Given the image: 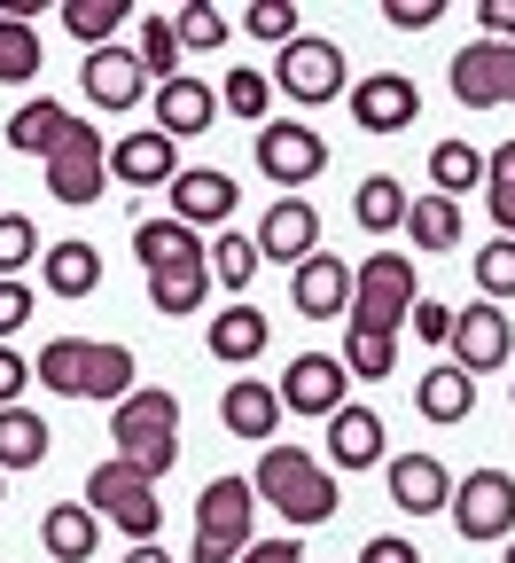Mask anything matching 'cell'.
<instances>
[{"mask_svg": "<svg viewBox=\"0 0 515 563\" xmlns=\"http://www.w3.org/2000/svg\"><path fill=\"white\" fill-rule=\"evenodd\" d=\"M117 563H172V548H165V540H133Z\"/></svg>", "mask_w": 515, "mask_h": 563, "instance_id": "11a10c76", "label": "cell"}, {"mask_svg": "<svg viewBox=\"0 0 515 563\" xmlns=\"http://www.w3.org/2000/svg\"><path fill=\"white\" fill-rule=\"evenodd\" d=\"M219 422H227L235 439L266 446V439L281 431V399H273V384H266V376H243V384H227V391H219Z\"/></svg>", "mask_w": 515, "mask_h": 563, "instance_id": "7402d4cb", "label": "cell"}, {"mask_svg": "<svg viewBox=\"0 0 515 563\" xmlns=\"http://www.w3.org/2000/svg\"><path fill=\"white\" fill-rule=\"evenodd\" d=\"M40 70H47L40 24H24V16H0V87H32Z\"/></svg>", "mask_w": 515, "mask_h": 563, "instance_id": "4dcf8cb0", "label": "cell"}, {"mask_svg": "<svg viewBox=\"0 0 515 563\" xmlns=\"http://www.w3.org/2000/svg\"><path fill=\"white\" fill-rule=\"evenodd\" d=\"M437 16H446V0H383V24L391 32H429Z\"/></svg>", "mask_w": 515, "mask_h": 563, "instance_id": "7dc6e473", "label": "cell"}, {"mask_svg": "<svg viewBox=\"0 0 515 563\" xmlns=\"http://www.w3.org/2000/svg\"><path fill=\"white\" fill-rule=\"evenodd\" d=\"M219 110H227V118H243V125H266V110H273V87H266V70H235V63H227V87H219Z\"/></svg>", "mask_w": 515, "mask_h": 563, "instance_id": "b9f144b4", "label": "cell"}, {"mask_svg": "<svg viewBox=\"0 0 515 563\" xmlns=\"http://www.w3.org/2000/svg\"><path fill=\"white\" fill-rule=\"evenodd\" d=\"M172 40H180V55L227 47V9H219V0H188V9H172Z\"/></svg>", "mask_w": 515, "mask_h": 563, "instance_id": "f35d334b", "label": "cell"}, {"mask_svg": "<svg viewBox=\"0 0 515 563\" xmlns=\"http://www.w3.org/2000/svg\"><path fill=\"white\" fill-rule=\"evenodd\" d=\"M359 563H422V548H414V540H399V532H376V540L359 548Z\"/></svg>", "mask_w": 515, "mask_h": 563, "instance_id": "db71d44e", "label": "cell"}, {"mask_svg": "<svg viewBox=\"0 0 515 563\" xmlns=\"http://www.w3.org/2000/svg\"><path fill=\"white\" fill-rule=\"evenodd\" d=\"M24 384H32V361L16 344H0V407H24Z\"/></svg>", "mask_w": 515, "mask_h": 563, "instance_id": "f907efd6", "label": "cell"}, {"mask_svg": "<svg viewBox=\"0 0 515 563\" xmlns=\"http://www.w3.org/2000/svg\"><path fill=\"white\" fill-rule=\"evenodd\" d=\"M133 376H141V368H133L125 344H94V352H87V391H79V399H110V407H117V399L133 391Z\"/></svg>", "mask_w": 515, "mask_h": 563, "instance_id": "60d3db41", "label": "cell"}, {"mask_svg": "<svg viewBox=\"0 0 515 563\" xmlns=\"http://www.w3.org/2000/svg\"><path fill=\"white\" fill-rule=\"evenodd\" d=\"M87 352H94V336H47L40 361H32V384H47V391H63V399H79V391H87Z\"/></svg>", "mask_w": 515, "mask_h": 563, "instance_id": "83f0119b", "label": "cell"}, {"mask_svg": "<svg viewBox=\"0 0 515 563\" xmlns=\"http://www.w3.org/2000/svg\"><path fill=\"white\" fill-rule=\"evenodd\" d=\"M172 173H180V141H165L157 125L110 141V180H125V188H172Z\"/></svg>", "mask_w": 515, "mask_h": 563, "instance_id": "ac0fdd59", "label": "cell"}, {"mask_svg": "<svg viewBox=\"0 0 515 563\" xmlns=\"http://www.w3.org/2000/svg\"><path fill=\"white\" fill-rule=\"evenodd\" d=\"M32 258H40V228L24 211H0V282H16Z\"/></svg>", "mask_w": 515, "mask_h": 563, "instance_id": "ee69618b", "label": "cell"}, {"mask_svg": "<svg viewBox=\"0 0 515 563\" xmlns=\"http://www.w3.org/2000/svg\"><path fill=\"white\" fill-rule=\"evenodd\" d=\"M203 298H211V274H203V258H195V266H157V274H149V306H157L165 321L195 313Z\"/></svg>", "mask_w": 515, "mask_h": 563, "instance_id": "836d02e7", "label": "cell"}, {"mask_svg": "<svg viewBox=\"0 0 515 563\" xmlns=\"http://www.w3.org/2000/svg\"><path fill=\"white\" fill-rule=\"evenodd\" d=\"M40 282H47V298H70V306H79V298L102 290V251L79 243V235H70V243H47V251H40Z\"/></svg>", "mask_w": 515, "mask_h": 563, "instance_id": "603a6c76", "label": "cell"}, {"mask_svg": "<svg viewBox=\"0 0 515 563\" xmlns=\"http://www.w3.org/2000/svg\"><path fill=\"white\" fill-rule=\"evenodd\" d=\"M133 63H141V70H149V79H157V87H165V79H180V63H188V55H180V40H172V16H165V9H149V16H141V40H133Z\"/></svg>", "mask_w": 515, "mask_h": 563, "instance_id": "74e56055", "label": "cell"}, {"mask_svg": "<svg viewBox=\"0 0 515 563\" xmlns=\"http://www.w3.org/2000/svg\"><path fill=\"white\" fill-rule=\"evenodd\" d=\"M454 532L469 540V548H484V540H515V477L507 470H469L461 485H454Z\"/></svg>", "mask_w": 515, "mask_h": 563, "instance_id": "9c48e42d", "label": "cell"}, {"mask_svg": "<svg viewBox=\"0 0 515 563\" xmlns=\"http://www.w3.org/2000/svg\"><path fill=\"white\" fill-rule=\"evenodd\" d=\"M266 87H281L289 102H336L344 95V47L321 40V32H298L289 47H273Z\"/></svg>", "mask_w": 515, "mask_h": 563, "instance_id": "52a82bcc", "label": "cell"}, {"mask_svg": "<svg viewBox=\"0 0 515 563\" xmlns=\"http://www.w3.org/2000/svg\"><path fill=\"white\" fill-rule=\"evenodd\" d=\"M235 563H305V540H298V532H281V540H250Z\"/></svg>", "mask_w": 515, "mask_h": 563, "instance_id": "816d5d0a", "label": "cell"}, {"mask_svg": "<svg viewBox=\"0 0 515 563\" xmlns=\"http://www.w3.org/2000/svg\"><path fill=\"white\" fill-rule=\"evenodd\" d=\"M47 422L32 407H0V477H16V470H40L47 462Z\"/></svg>", "mask_w": 515, "mask_h": 563, "instance_id": "4316f807", "label": "cell"}, {"mask_svg": "<svg viewBox=\"0 0 515 563\" xmlns=\"http://www.w3.org/2000/svg\"><path fill=\"white\" fill-rule=\"evenodd\" d=\"M250 525H258L250 477H211L195 493V548H188V563H235L250 548Z\"/></svg>", "mask_w": 515, "mask_h": 563, "instance_id": "5b68a950", "label": "cell"}, {"mask_svg": "<svg viewBox=\"0 0 515 563\" xmlns=\"http://www.w3.org/2000/svg\"><path fill=\"white\" fill-rule=\"evenodd\" d=\"M446 344H454V368L477 384V376H492V368L515 361V321H507L492 298H477V306L454 313V336H446Z\"/></svg>", "mask_w": 515, "mask_h": 563, "instance_id": "30bf717a", "label": "cell"}, {"mask_svg": "<svg viewBox=\"0 0 515 563\" xmlns=\"http://www.w3.org/2000/svg\"><path fill=\"white\" fill-rule=\"evenodd\" d=\"M507 399H515V384H507Z\"/></svg>", "mask_w": 515, "mask_h": 563, "instance_id": "680465c9", "label": "cell"}, {"mask_svg": "<svg viewBox=\"0 0 515 563\" xmlns=\"http://www.w3.org/2000/svg\"><path fill=\"white\" fill-rule=\"evenodd\" d=\"M203 344H211V361H227V368H250L258 352L273 344V321L258 313V306H227L211 329H203Z\"/></svg>", "mask_w": 515, "mask_h": 563, "instance_id": "cb8c5ba5", "label": "cell"}, {"mask_svg": "<svg viewBox=\"0 0 515 563\" xmlns=\"http://www.w3.org/2000/svg\"><path fill=\"white\" fill-rule=\"evenodd\" d=\"M79 79H87V95H94L110 118H125V110H141V102H149V70L133 63V47H94Z\"/></svg>", "mask_w": 515, "mask_h": 563, "instance_id": "d6986e66", "label": "cell"}, {"mask_svg": "<svg viewBox=\"0 0 515 563\" xmlns=\"http://www.w3.org/2000/svg\"><path fill=\"white\" fill-rule=\"evenodd\" d=\"M484 203H492L500 235L515 243V141H500V150L484 157Z\"/></svg>", "mask_w": 515, "mask_h": 563, "instance_id": "7bdbcfd3", "label": "cell"}, {"mask_svg": "<svg viewBox=\"0 0 515 563\" xmlns=\"http://www.w3.org/2000/svg\"><path fill=\"white\" fill-rule=\"evenodd\" d=\"M87 509H94V525H117L125 540H157V532H165L157 485L141 477L133 462H117V454H102V462L87 470Z\"/></svg>", "mask_w": 515, "mask_h": 563, "instance_id": "277c9868", "label": "cell"}, {"mask_svg": "<svg viewBox=\"0 0 515 563\" xmlns=\"http://www.w3.org/2000/svg\"><path fill=\"white\" fill-rule=\"evenodd\" d=\"M383 477H391V509H406V517H437L454 501V477H446V462L437 454H383Z\"/></svg>", "mask_w": 515, "mask_h": 563, "instance_id": "9a60e30c", "label": "cell"}, {"mask_svg": "<svg viewBox=\"0 0 515 563\" xmlns=\"http://www.w3.org/2000/svg\"><path fill=\"white\" fill-rule=\"evenodd\" d=\"M258 258H281V266H305L313 251H321V211L305 203V196H273V211L258 220Z\"/></svg>", "mask_w": 515, "mask_h": 563, "instance_id": "5bb4252c", "label": "cell"}, {"mask_svg": "<svg viewBox=\"0 0 515 563\" xmlns=\"http://www.w3.org/2000/svg\"><path fill=\"white\" fill-rule=\"evenodd\" d=\"M63 133H70V110L40 95V102H24V110L9 118V150H16V157H40V165H47V150H55Z\"/></svg>", "mask_w": 515, "mask_h": 563, "instance_id": "f546056e", "label": "cell"}, {"mask_svg": "<svg viewBox=\"0 0 515 563\" xmlns=\"http://www.w3.org/2000/svg\"><path fill=\"white\" fill-rule=\"evenodd\" d=\"M477 40H515V0H477Z\"/></svg>", "mask_w": 515, "mask_h": 563, "instance_id": "f5cc1de1", "label": "cell"}, {"mask_svg": "<svg viewBox=\"0 0 515 563\" xmlns=\"http://www.w3.org/2000/svg\"><path fill=\"white\" fill-rule=\"evenodd\" d=\"M235 203H243L235 173H219V165H180V173H172V211H165V220H180L188 235H195V228H235Z\"/></svg>", "mask_w": 515, "mask_h": 563, "instance_id": "4fadbf2b", "label": "cell"}, {"mask_svg": "<svg viewBox=\"0 0 515 563\" xmlns=\"http://www.w3.org/2000/svg\"><path fill=\"white\" fill-rule=\"evenodd\" d=\"M289 306H298L305 321H336V313L351 306V258L313 251L305 266H289Z\"/></svg>", "mask_w": 515, "mask_h": 563, "instance_id": "e0dca14e", "label": "cell"}, {"mask_svg": "<svg viewBox=\"0 0 515 563\" xmlns=\"http://www.w3.org/2000/svg\"><path fill=\"white\" fill-rule=\"evenodd\" d=\"M321 446H328V470H351V477L376 470V462H383V415L344 399V407L328 415V439H321Z\"/></svg>", "mask_w": 515, "mask_h": 563, "instance_id": "ffe728a7", "label": "cell"}, {"mask_svg": "<svg viewBox=\"0 0 515 563\" xmlns=\"http://www.w3.org/2000/svg\"><path fill=\"white\" fill-rule=\"evenodd\" d=\"M500 563H515V540H507V555H500Z\"/></svg>", "mask_w": 515, "mask_h": 563, "instance_id": "9f6ffc18", "label": "cell"}, {"mask_svg": "<svg viewBox=\"0 0 515 563\" xmlns=\"http://www.w3.org/2000/svg\"><path fill=\"white\" fill-rule=\"evenodd\" d=\"M32 313H40V298L24 290V282H0V344H9V336H16Z\"/></svg>", "mask_w": 515, "mask_h": 563, "instance_id": "c3c4849f", "label": "cell"}, {"mask_svg": "<svg viewBox=\"0 0 515 563\" xmlns=\"http://www.w3.org/2000/svg\"><path fill=\"white\" fill-rule=\"evenodd\" d=\"M258 173H266L281 196H298V188H313V180L328 173V141H321L313 125H298V118H266V125H258Z\"/></svg>", "mask_w": 515, "mask_h": 563, "instance_id": "ba28073f", "label": "cell"}, {"mask_svg": "<svg viewBox=\"0 0 515 563\" xmlns=\"http://www.w3.org/2000/svg\"><path fill=\"white\" fill-rule=\"evenodd\" d=\"M250 493H258V509H281L289 532H313L336 517V470L313 462L305 446H266L258 470H250Z\"/></svg>", "mask_w": 515, "mask_h": 563, "instance_id": "6da1fadb", "label": "cell"}, {"mask_svg": "<svg viewBox=\"0 0 515 563\" xmlns=\"http://www.w3.org/2000/svg\"><path fill=\"white\" fill-rule=\"evenodd\" d=\"M102 188H110V141H102V125L70 118V133L47 150V196L79 211V203H102Z\"/></svg>", "mask_w": 515, "mask_h": 563, "instance_id": "8992f818", "label": "cell"}, {"mask_svg": "<svg viewBox=\"0 0 515 563\" xmlns=\"http://www.w3.org/2000/svg\"><path fill=\"white\" fill-rule=\"evenodd\" d=\"M258 266H266V258H258V243H250V235H235V228H219V235L203 243V274H211V282H227V290H250Z\"/></svg>", "mask_w": 515, "mask_h": 563, "instance_id": "1f68e13d", "label": "cell"}, {"mask_svg": "<svg viewBox=\"0 0 515 563\" xmlns=\"http://www.w3.org/2000/svg\"><path fill=\"white\" fill-rule=\"evenodd\" d=\"M351 118H359L367 133H406V125L422 118V95H414L406 70H367V79L351 87Z\"/></svg>", "mask_w": 515, "mask_h": 563, "instance_id": "2e32d148", "label": "cell"}, {"mask_svg": "<svg viewBox=\"0 0 515 563\" xmlns=\"http://www.w3.org/2000/svg\"><path fill=\"white\" fill-rule=\"evenodd\" d=\"M243 32L266 40V47H289L305 24H298V9H289V0H250V9H243Z\"/></svg>", "mask_w": 515, "mask_h": 563, "instance_id": "bcb514c9", "label": "cell"}, {"mask_svg": "<svg viewBox=\"0 0 515 563\" xmlns=\"http://www.w3.org/2000/svg\"><path fill=\"white\" fill-rule=\"evenodd\" d=\"M344 391H351V376H344V361L336 352H298L281 376H273V399H281V415H336L344 407Z\"/></svg>", "mask_w": 515, "mask_h": 563, "instance_id": "7c38bea8", "label": "cell"}, {"mask_svg": "<svg viewBox=\"0 0 515 563\" xmlns=\"http://www.w3.org/2000/svg\"><path fill=\"white\" fill-rule=\"evenodd\" d=\"M414 258L406 251H367L359 266H351V329H383V336H399L406 329V313H414Z\"/></svg>", "mask_w": 515, "mask_h": 563, "instance_id": "3957f363", "label": "cell"}, {"mask_svg": "<svg viewBox=\"0 0 515 563\" xmlns=\"http://www.w3.org/2000/svg\"><path fill=\"white\" fill-rule=\"evenodd\" d=\"M336 361H344V376H367V384H376V376L399 368V336H383V329H344V352H336Z\"/></svg>", "mask_w": 515, "mask_h": 563, "instance_id": "ab89813d", "label": "cell"}, {"mask_svg": "<svg viewBox=\"0 0 515 563\" xmlns=\"http://www.w3.org/2000/svg\"><path fill=\"white\" fill-rule=\"evenodd\" d=\"M477 290H484L492 306L515 298V243H507V235H492V243L477 251Z\"/></svg>", "mask_w": 515, "mask_h": 563, "instance_id": "f6af8a7d", "label": "cell"}, {"mask_svg": "<svg viewBox=\"0 0 515 563\" xmlns=\"http://www.w3.org/2000/svg\"><path fill=\"white\" fill-rule=\"evenodd\" d=\"M406 321H414V336H422V344H446V336H454V306H437V298H414V313H406Z\"/></svg>", "mask_w": 515, "mask_h": 563, "instance_id": "681fc988", "label": "cell"}, {"mask_svg": "<svg viewBox=\"0 0 515 563\" xmlns=\"http://www.w3.org/2000/svg\"><path fill=\"white\" fill-rule=\"evenodd\" d=\"M454 102H469V110L515 102V40H469L454 55Z\"/></svg>", "mask_w": 515, "mask_h": 563, "instance_id": "8fae6325", "label": "cell"}, {"mask_svg": "<svg viewBox=\"0 0 515 563\" xmlns=\"http://www.w3.org/2000/svg\"><path fill=\"white\" fill-rule=\"evenodd\" d=\"M125 0H63V24H70V40H79L87 55L94 47H117V32H125Z\"/></svg>", "mask_w": 515, "mask_h": 563, "instance_id": "d590c367", "label": "cell"}, {"mask_svg": "<svg viewBox=\"0 0 515 563\" xmlns=\"http://www.w3.org/2000/svg\"><path fill=\"white\" fill-rule=\"evenodd\" d=\"M133 258H141V274L195 266V258H203V235H188L180 220H141V228H133Z\"/></svg>", "mask_w": 515, "mask_h": 563, "instance_id": "f1b7e54d", "label": "cell"}, {"mask_svg": "<svg viewBox=\"0 0 515 563\" xmlns=\"http://www.w3.org/2000/svg\"><path fill=\"white\" fill-rule=\"evenodd\" d=\"M477 180H484L477 141H437V150H429V188H437V196H454V203H461Z\"/></svg>", "mask_w": 515, "mask_h": 563, "instance_id": "8d00e7d4", "label": "cell"}, {"mask_svg": "<svg viewBox=\"0 0 515 563\" xmlns=\"http://www.w3.org/2000/svg\"><path fill=\"white\" fill-rule=\"evenodd\" d=\"M414 407H422V422H437V431H454V422H469L477 415V384L446 361V368H422L414 376Z\"/></svg>", "mask_w": 515, "mask_h": 563, "instance_id": "d4e9b609", "label": "cell"}, {"mask_svg": "<svg viewBox=\"0 0 515 563\" xmlns=\"http://www.w3.org/2000/svg\"><path fill=\"white\" fill-rule=\"evenodd\" d=\"M0 493H9V477H0Z\"/></svg>", "mask_w": 515, "mask_h": 563, "instance_id": "6f0895ef", "label": "cell"}, {"mask_svg": "<svg viewBox=\"0 0 515 563\" xmlns=\"http://www.w3.org/2000/svg\"><path fill=\"white\" fill-rule=\"evenodd\" d=\"M406 235H414V251H454L461 243V203L454 196H414L406 203Z\"/></svg>", "mask_w": 515, "mask_h": 563, "instance_id": "e575fe53", "label": "cell"}, {"mask_svg": "<svg viewBox=\"0 0 515 563\" xmlns=\"http://www.w3.org/2000/svg\"><path fill=\"white\" fill-rule=\"evenodd\" d=\"M351 220H359L367 235L406 228V188H399L391 173H367V180H359V196H351Z\"/></svg>", "mask_w": 515, "mask_h": 563, "instance_id": "d6a6232c", "label": "cell"}, {"mask_svg": "<svg viewBox=\"0 0 515 563\" xmlns=\"http://www.w3.org/2000/svg\"><path fill=\"white\" fill-rule=\"evenodd\" d=\"M211 118H219V87H211V79L180 70V79L157 87V133H165V141H188V133H203Z\"/></svg>", "mask_w": 515, "mask_h": 563, "instance_id": "44dd1931", "label": "cell"}, {"mask_svg": "<svg viewBox=\"0 0 515 563\" xmlns=\"http://www.w3.org/2000/svg\"><path fill=\"white\" fill-rule=\"evenodd\" d=\"M110 446H117V462H133L141 477H165L172 462H180V399L165 391V384H133L117 407H110Z\"/></svg>", "mask_w": 515, "mask_h": 563, "instance_id": "7a4b0ae2", "label": "cell"}, {"mask_svg": "<svg viewBox=\"0 0 515 563\" xmlns=\"http://www.w3.org/2000/svg\"><path fill=\"white\" fill-rule=\"evenodd\" d=\"M40 548H47L55 563H87V555L102 548L94 509H87V501H63V509H47V517H40Z\"/></svg>", "mask_w": 515, "mask_h": 563, "instance_id": "484cf974", "label": "cell"}]
</instances>
